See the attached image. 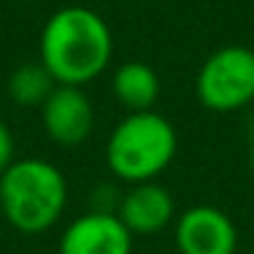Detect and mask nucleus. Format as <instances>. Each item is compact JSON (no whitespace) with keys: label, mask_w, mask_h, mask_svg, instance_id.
I'll return each mask as SVG.
<instances>
[{"label":"nucleus","mask_w":254,"mask_h":254,"mask_svg":"<svg viewBox=\"0 0 254 254\" xmlns=\"http://www.w3.org/2000/svg\"><path fill=\"white\" fill-rule=\"evenodd\" d=\"M112 30L85 5L55 10L40 33V63L58 85L82 87L100 77L112 60Z\"/></svg>","instance_id":"f257e3e1"},{"label":"nucleus","mask_w":254,"mask_h":254,"mask_svg":"<svg viewBox=\"0 0 254 254\" xmlns=\"http://www.w3.org/2000/svg\"><path fill=\"white\" fill-rule=\"evenodd\" d=\"M67 182L48 160H15L0 175V212L23 234L48 232L65 212Z\"/></svg>","instance_id":"f03ea898"},{"label":"nucleus","mask_w":254,"mask_h":254,"mask_svg":"<svg viewBox=\"0 0 254 254\" xmlns=\"http://www.w3.org/2000/svg\"><path fill=\"white\" fill-rule=\"evenodd\" d=\"M177 155L175 125L155 112H130L122 117L105 145V162L110 172L130 185L157 180Z\"/></svg>","instance_id":"7ed1b4c3"},{"label":"nucleus","mask_w":254,"mask_h":254,"mask_svg":"<svg viewBox=\"0 0 254 254\" xmlns=\"http://www.w3.org/2000/svg\"><path fill=\"white\" fill-rule=\"evenodd\" d=\"M194 90L199 102L212 112H234L254 102V50L224 45L199 67Z\"/></svg>","instance_id":"20e7f679"},{"label":"nucleus","mask_w":254,"mask_h":254,"mask_svg":"<svg viewBox=\"0 0 254 254\" xmlns=\"http://www.w3.org/2000/svg\"><path fill=\"white\" fill-rule=\"evenodd\" d=\"M40 112L45 135L63 147L82 145L95 130L92 100L85 95L82 87L75 85H58L53 95L43 102Z\"/></svg>","instance_id":"39448f33"},{"label":"nucleus","mask_w":254,"mask_h":254,"mask_svg":"<svg viewBox=\"0 0 254 254\" xmlns=\"http://www.w3.org/2000/svg\"><path fill=\"white\" fill-rule=\"evenodd\" d=\"M175 242L180 254H234L239 237L229 214L212 204H197L177 217Z\"/></svg>","instance_id":"423d86ee"},{"label":"nucleus","mask_w":254,"mask_h":254,"mask_svg":"<svg viewBox=\"0 0 254 254\" xmlns=\"http://www.w3.org/2000/svg\"><path fill=\"white\" fill-rule=\"evenodd\" d=\"M135 234L117 212H85L60 237V254H132Z\"/></svg>","instance_id":"0eeeda50"},{"label":"nucleus","mask_w":254,"mask_h":254,"mask_svg":"<svg viewBox=\"0 0 254 254\" xmlns=\"http://www.w3.org/2000/svg\"><path fill=\"white\" fill-rule=\"evenodd\" d=\"M117 217L135 237L157 234L175 219V197L157 180L132 185L120 197Z\"/></svg>","instance_id":"6e6552de"},{"label":"nucleus","mask_w":254,"mask_h":254,"mask_svg":"<svg viewBox=\"0 0 254 254\" xmlns=\"http://www.w3.org/2000/svg\"><path fill=\"white\" fill-rule=\"evenodd\" d=\"M112 92L127 112L152 110L160 97V75L140 60L122 63L112 75Z\"/></svg>","instance_id":"1a4fd4ad"},{"label":"nucleus","mask_w":254,"mask_h":254,"mask_svg":"<svg viewBox=\"0 0 254 254\" xmlns=\"http://www.w3.org/2000/svg\"><path fill=\"white\" fill-rule=\"evenodd\" d=\"M58 82L43 63H25L8 77V95L20 107H43Z\"/></svg>","instance_id":"9d476101"},{"label":"nucleus","mask_w":254,"mask_h":254,"mask_svg":"<svg viewBox=\"0 0 254 254\" xmlns=\"http://www.w3.org/2000/svg\"><path fill=\"white\" fill-rule=\"evenodd\" d=\"M13 162H15V137L10 132V127L0 120V175Z\"/></svg>","instance_id":"9b49d317"},{"label":"nucleus","mask_w":254,"mask_h":254,"mask_svg":"<svg viewBox=\"0 0 254 254\" xmlns=\"http://www.w3.org/2000/svg\"><path fill=\"white\" fill-rule=\"evenodd\" d=\"M249 167L254 172V132H252V147H249Z\"/></svg>","instance_id":"f8f14e48"}]
</instances>
